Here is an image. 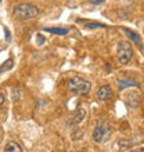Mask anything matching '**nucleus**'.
<instances>
[{"label":"nucleus","instance_id":"5","mask_svg":"<svg viewBox=\"0 0 144 152\" xmlns=\"http://www.w3.org/2000/svg\"><path fill=\"white\" fill-rule=\"evenodd\" d=\"M112 88L109 86H101L98 90H97V100L100 102H105V101H109L112 98Z\"/></svg>","mask_w":144,"mask_h":152},{"label":"nucleus","instance_id":"13","mask_svg":"<svg viewBox=\"0 0 144 152\" xmlns=\"http://www.w3.org/2000/svg\"><path fill=\"white\" fill-rule=\"evenodd\" d=\"M20 96H21V88L20 87H15L12 88V100H20Z\"/></svg>","mask_w":144,"mask_h":152},{"label":"nucleus","instance_id":"4","mask_svg":"<svg viewBox=\"0 0 144 152\" xmlns=\"http://www.w3.org/2000/svg\"><path fill=\"white\" fill-rule=\"evenodd\" d=\"M116 53H118V61H119L120 64L128 65L129 62H130V60H132V57H133L132 44L129 43V42L122 40V42L118 43V50H116Z\"/></svg>","mask_w":144,"mask_h":152},{"label":"nucleus","instance_id":"2","mask_svg":"<svg viewBox=\"0 0 144 152\" xmlns=\"http://www.w3.org/2000/svg\"><path fill=\"white\" fill-rule=\"evenodd\" d=\"M112 133V127L107 122L104 120H98L96 124V127L93 130V140L96 141L97 144H101V142H105V141L111 137Z\"/></svg>","mask_w":144,"mask_h":152},{"label":"nucleus","instance_id":"12","mask_svg":"<svg viewBox=\"0 0 144 152\" xmlns=\"http://www.w3.org/2000/svg\"><path fill=\"white\" fill-rule=\"evenodd\" d=\"M12 68V60H7L6 62H3V65H0V73L4 72V71H8V69Z\"/></svg>","mask_w":144,"mask_h":152},{"label":"nucleus","instance_id":"18","mask_svg":"<svg viewBox=\"0 0 144 152\" xmlns=\"http://www.w3.org/2000/svg\"><path fill=\"white\" fill-rule=\"evenodd\" d=\"M0 1H1V0H0Z\"/></svg>","mask_w":144,"mask_h":152},{"label":"nucleus","instance_id":"17","mask_svg":"<svg viewBox=\"0 0 144 152\" xmlns=\"http://www.w3.org/2000/svg\"><path fill=\"white\" fill-rule=\"evenodd\" d=\"M4 100H6V97H4V94H1V93H0V107H1V105L4 104Z\"/></svg>","mask_w":144,"mask_h":152},{"label":"nucleus","instance_id":"10","mask_svg":"<svg viewBox=\"0 0 144 152\" xmlns=\"http://www.w3.org/2000/svg\"><path fill=\"white\" fill-rule=\"evenodd\" d=\"M44 31H47L48 33H54V35H67L69 32L67 28H46Z\"/></svg>","mask_w":144,"mask_h":152},{"label":"nucleus","instance_id":"1","mask_svg":"<svg viewBox=\"0 0 144 152\" xmlns=\"http://www.w3.org/2000/svg\"><path fill=\"white\" fill-rule=\"evenodd\" d=\"M14 15L21 21H25V20H31L33 17H36L39 14V8L33 6V4H28V3H21V4H17L14 6Z\"/></svg>","mask_w":144,"mask_h":152},{"label":"nucleus","instance_id":"11","mask_svg":"<svg viewBox=\"0 0 144 152\" xmlns=\"http://www.w3.org/2000/svg\"><path fill=\"white\" fill-rule=\"evenodd\" d=\"M84 28L87 29H97V28H105L104 24H98V22H86Z\"/></svg>","mask_w":144,"mask_h":152},{"label":"nucleus","instance_id":"15","mask_svg":"<svg viewBox=\"0 0 144 152\" xmlns=\"http://www.w3.org/2000/svg\"><path fill=\"white\" fill-rule=\"evenodd\" d=\"M36 40H37V44H43L44 43V36L43 35H37V36H36Z\"/></svg>","mask_w":144,"mask_h":152},{"label":"nucleus","instance_id":"3","mask_svg":"<svg viewBox=\"0 0 144 152\" xmlns=\"http://www.w3.org/2000/svg\"><path fill=\"white\" fill-rule=\"evenodd\" d=\"M68 88L73 94H87L90 91V88H92V84H90L89 80L82 79L79 76H75L68 82Z\"/></svg>","mask_w":144,"mask_h":152},{"label":"nucleus","instance_id":"6","mask_svg":"<svg viewBox=\"0 0 144 152\" xmlns=\"http://www.w3.org/2000/svg\"><path fill=\"white\" fill-rule=\"evenodd\" d=\"M84 116H86V109L79 107V108L76 109V112L72 115L71 120H69V124H72V126H73V124H79L80 122H83Z\"/></svg>","mask_w":144,"mask_h":152},{"label":"nucleus","instance_id":"9","mask_svg":"<svg viewBox=\"0 0 144 152\" xmlns=\"http://www.w3.org/2000/svg\"><path fill=\"white\" fill-rule=\"evenodd\" d=\"M118 83H119L120 90H123L126 87H130V86H137V82L133 79H118Z\"/></svg>","mask_w":144,"mask_h":152},{"label":"nucleus","instance_id":"16","mask_svg":"<svg viewBox=\"0 0 144 152\" xmlns=\"http://www.w3.org/2000/svg\"><path fill=\"white\" fill-rule=\"evenodd\" d=\"M89 1L93 4H101V3H104L105 0H89Z\"/></svg>","mask_w":144,"mask_h":152},{"label":"nucleus","instance_id":"7","mask_svg":"<svg viewBox=\"0 0 144 152\" xmlns=\"http://www.w3.org/2000/svg\"><path fill=\"white\" fill-rule=\"evenodd\" d=\"M122 31H123V33H125V35H126V36H128L129 39H132L133 42H134V43H136L137 46L140 47V50H141V51H143V42H141V37H140V35H139V33H136V32H133L132 29H128V28H123V29H122Z\"/></svg>","mask_w":144,"mask_h":152},{"label":"nucleus","instance_id":"8","mask_svg":"<svg viewBox=\"0 0 144 152\" xmlns=\"http://www.w3.org/2000/svg\"><path fill=\"white\" fill-rule=\"evenodd\" d=\"M3 152H22V148L15 141H8L7 144H6V147H4Z\"/></svg>","mask_w":144,"mask_h":152},{"label":"nucleus","instance_id":"14","mask_svg":"<svg viewBox=\"0 0 144 152\" xmlns=\"http://www.w3.org/2000/svg\"><path fill=\"white\" fill-rule=\"evenodd\" d=\"M4 35H6V42H10V40H11V33H10V31H8L7 28L4 29Z\"/></svg>","mask_w":144,"mask_h":152}]
</instances>
